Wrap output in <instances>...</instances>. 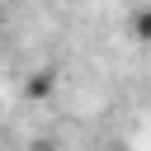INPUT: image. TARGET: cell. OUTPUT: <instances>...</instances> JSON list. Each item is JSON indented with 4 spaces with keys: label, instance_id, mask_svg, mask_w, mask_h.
<instances>
[{
    "label": "cell",
    "instance_id": "obj_1",
    "mask_svg": "<svg viewBox=\"0 0 151 151\" xmlns=\"http://www.w3.org/2000/svg\"><path fill=\"white\" fill-rule=\"evenodd\" d=\"M52 90H57V76H52V71H33V76L24 80V94H28V99H52Z\"/></svg>",
    "mask_w": 151,
    "mask_h": 151
},
{
    "label": "cell",
    "instance_id": "obj_2",
    "mask_svg": "<svg viewBox=\"0 0 151 151\" xmlns=\"http://www.w3.org/2000/svg\"><path fill=\"white\" fill-rule=\"evenodd\" d=\"M127 33H132L137 42H151V5H142V9L127 19Z\"/></svg>",
    "mask_w": 151,
    "mask_h": 151
}]
</instances>
